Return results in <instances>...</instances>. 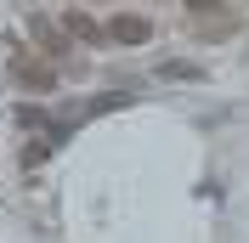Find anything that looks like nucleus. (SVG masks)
I'll return each instance as SVG.
<instances>
[{
	"label": "nucleus",
	"instance_id": "obj_3",
	"mask_svg": "<svg viewBox=\"0 0 249 243\" xmlns=\"http://www.w3.org/2000/svg\"><path fill=\"white\" fill-rule=\"evenodd\" d=\"M34 40H40L46 57H57V51H62V29H57V23H34Z\"/></svg>",
	"mask_w": 249,
	"mask_h": 243
},
{
	"label": "nucleus",
	"instance_id": "obj_5",
	"mask_svg": "<svg viewBox=\"0 0 249 243\" xmlns=\"http://www.w3.org/2000/svg\"><path fill=\"white\" fill-rule=\"evenodd\" d=\"M221 0H187V12H215Z\"/></svg>",
	"mask_w": 249,
	"mask_h": 243
},
{
	"label": "nucleus",
	"instance_id": "obj_4",
	"mask_svg": "<svg viewBox=\"0 0 249 243\" xmlns=\"http://www.w3.org/2000/svg\"><path fill=\"white\" fill-rule=\"evenodd\" d=\"M159 74H164V79H198V68H193V62H164Z\"/></svg>",
	"mask_w": 249,
	"mask_h": 243
},
{
	"label": "nucleus",
	"instance_id": "obj_1",
	"mask_svg": "<svg viewBox=\"0 0 249 243\" xmlns=\"http://www.w3.org/2000/svg\"><path fill=\"white\" fill-rule=\"evenodd\" d=\"M102 40H113V46H147V40H153V23L136 17V12H119V17L102 23Z\"/></svg>",
	"mask_w": 249,
	"mask_h": 243
},
{
	"label": "nucleus",
	"instance_id": "obj_2",
	"mask_svg": "<svg viewBox=\"0 0 249 243\" xmlns=\"http://www.w3.org/2000/svg\"><path fill=\"white\" fill-rule=\"evenodd\" d=\"M62 29L74 34V40H91V46H102V23H96L91 12H68V17H62Z\"/></svg>",
	"mask_w": 249,
	"mask_h": 243
}]
</instances>
